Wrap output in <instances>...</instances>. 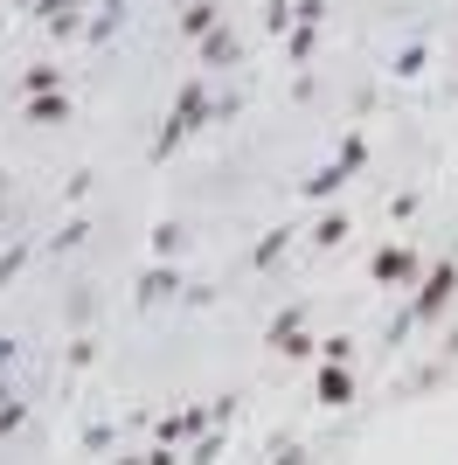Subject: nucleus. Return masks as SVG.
Masks as SVG:
<instances>
[]
</instances>
